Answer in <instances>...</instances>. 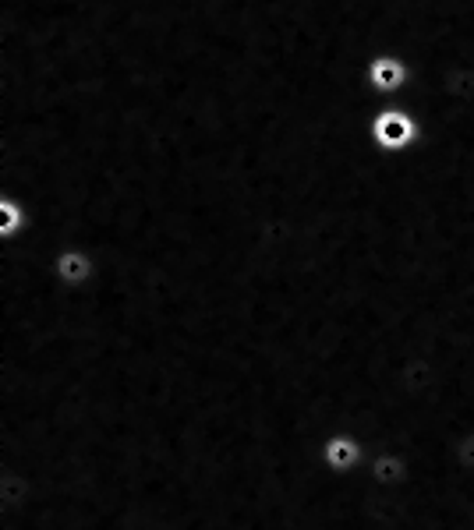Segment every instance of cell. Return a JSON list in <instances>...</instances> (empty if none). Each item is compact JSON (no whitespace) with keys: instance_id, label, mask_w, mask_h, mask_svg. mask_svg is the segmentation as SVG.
<instances>
[{"instance_id":"3957f363","label":"cell","mask_w":474,"mask_h":530,"mask_svg":"<svg viewBox=\"0 0 474 530\" xmlns=\"http://www.w3.org/2000/svg\"><path fill=\"white\" fill-rule=\"evenodd\" d=\"M54 276L64 283V287H82V283L92 276V258H89V251H82V248H64V251H57V258H54Z\"/></svg>"},{"instance_id":"8992f818","label":"cell","mask_w":474,"mask_h":530,"mask_svg":"<svg viewBox=\"0 0 474 530\" xmlns=\"http://www.w3.org/2000/svg\"><path fill=\"white\" fill-rule=\"evenodd\" d=\"M372 470H375V481H379V485H393V481L404 477V460H400V456H379V460L372 463Z\"/></svg>"},{"instance_id":"277c9868","label":"cell","mask_w":474,"mask_h":530,"mask_svg":"<svg viewBox=\"0 0 474 530\" xmlns=\"http://www.w3.org/2000/svg\"><path fill=\"white\" fill-rule=\"evenodd\" d=\"M322 460L333 470H351L361 460V442L354 435H329L322 442Z\"/></svg>"},{"instance_id":"6da1fadb","label":"cell","mask_w":474,"mask_h":530,"mask_svg":"<svg viewBox=\"0 0 474 530\" xmlns=\"http://www.w3.org/2000/svg\"><path fill=\"white\" fill-rule=\"evenodd\" d=\"M418 135H421L418 121H414L407 110H400V106H386V110H379V114L372 117V142H375V149L404 152V149H411V145L418 142Z\"/></svg>"},{"instance_id":"5b68a950","label":"cell","mask_w":474,"mask_h":530,"mask_svg":"<svg viewBox=\"0 0 474 530\" xmlns=\"http://www.w3.org/2000/svg\"><path fill=\"white\" fill-rule=\"evenodd\" d=\"M29 227V212H25V202H15L11 195L0 198V237L4 241H15L18 230Z\"/></svg>"},{"instance_id":"7a4b0ae2","label":"cell","mask_w":474,"mask_h":530,"mask_svg":"<svg viewBox=\"0 0 474 530\" xmlns=\"http://www.w3.org/2000/svg\"><path fill=\"white\" fill-rule=\"evenodd\" d=\"M365 78L375 92H400L411 78V68L400 61L397 53H375L365 68Z\"/></svg>"}]
</instances>
